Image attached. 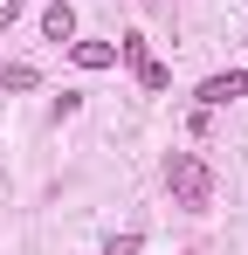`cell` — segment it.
<instances>
[{"instance_id": "cell-1", "label": "cell", "mask_w": 248, "mask_h": 255, "mask_svg": "<svg viewBox=\"0 0 248 255\" xmlns=\"http://www.w3.org/2000/svg\"><path fill=\"white\" fill-rule=\"evenodd\" d=\"M165 186H172V200H179L186 214L214 207V172H207L200 152H172V159H165Z\"/></svg>"}, {"instance_id": "cell-2", "label": "cell", "mask_w": 248, "mask_h": 255, "mask_svg": "<svg viewBox=\"0 0 248 255\" xmlns=\"http://www.w3.org/2000/svg\"><path fill=\"white\" fill-rule=\"evenodd\" d=\"M193 97H200L207 111H221V104H235V97H248V69H221V76H207V83L193 90Z\"/></svg>"}, {"instance_id": "cell-3", "label": "cell", "mask_w": 248, "mask_h": 255, "mask_svg": "<svg viewBox=\"0 0 248 255\" xmlns=\"http://www.w3.org/2000/svg\"><path fill=\"white\" fill-rule=\"evenodd\" d=\"M41 35H48V42H76V7H69V0H55V7L41 14Z\"/></svg>"}, {"instance_id": "cell-4", "label": "cell", "mask_w": 248, "mask_h": 255, "mask_svg": "<svg viewBox=\"0 0 248 255\" xmlns=\"http://www.w3.org/2000/svg\"><path fill=\"white\" fill-rule=\"evenodd\" d=\"M69 55H76V69H111V62H118L111 42H69Z\"/></svg>"}, {"instance_id": "cell-5", "label": "cell", "mask_w": 248, "mask_h": 255, "mask_svg": "<svg viewBox=\"0 0 248 255\" xmlns=\"http://www.w3.org/2000/svg\"><path fill=\"white\" fill-rule=\"evenodd\" d=\"M35 83H41L35 62H0V90H35Z\"/></svg>"}, {"instance_id": "cell-6", "label": "cell", "mask_w": 248, "mask_h": 255, "mask_svg": "<svg viewBox=\"0 0 248 255\" xmlns=\"http://www.w3.org/2000/svg\"><path fill=\"white\" fill-rule=\"evenodd\" d=\"M138 83H145V90H165V83H172V69H165V62H152V55H145V62H138Z\"/></svg>"}, {"instance_id": "cell-7", "label": "cell", "mask_w": 248, "mask_h": 255, "mask_svg": "<svg viewBox=\"0 0 248 255\" xmlns=\"http://www.w3.org/2000/svg\"><path fill=\"white\" fill-rule=\"evenodd\" d=\"M104 255H145V235H118V242H111Z\"/></svg>"}, {"instance_id": "cell-8", "label": "cell", "mask_w": 248, "mask_h": 255, "mask_svg": "<svg viewBox=\"0 0 248 255\" xmlns=\"http://www.w3.org/2000/svg\"><path fill=\"white\" fill-rule=\"evenodd\" d=\"M21 7H28V0H0V28H14V21H21Z\"/></svg>"}]
</instances>
